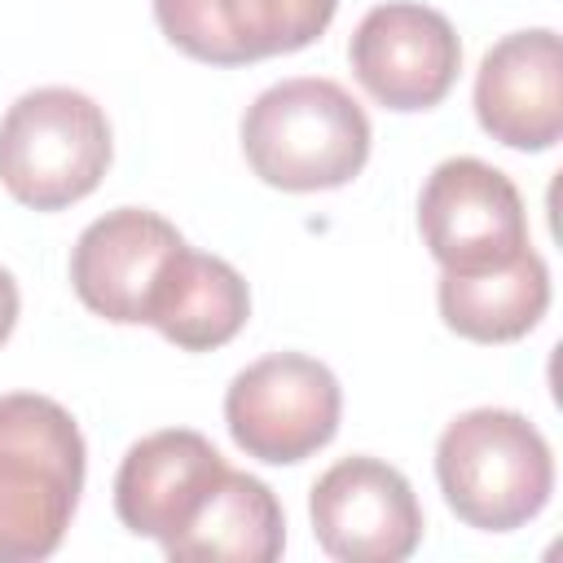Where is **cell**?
I'll use <instances>...</instances> for the list:
<instances>
[{
	"instance_id": "obj_4",
	"label": "cell",
	"mask_w": 563,
	"mask_h": 563,
	"mask_svg": "<svg viewBox=\"0 0 563 563\" xmlns=\"http://www.w3.org/2000/svg\"><path fill=\"white\" fill-rule=\"evenodd\" d=\"M110 154V119L79 88H31L0 119V185L31 211H62L88 198Z\"/></svg>"
},
{
	"instance_id": "obj_7",
	"label": "cell",
	"mask_w": 563,
	"mask_h": 563,
	"mask_svg": "<svg viewBox=\"0 0 563 563\" xmlns=\"http://www.w3.org/2000/svg\"><path fill=\"white\" fill-rule=\"evenodd\" d=\"M312 537L343 563H400L422 541V506L383 457L352 453L317 475L308 493Z\"/></svg>"
},
{
	"instance_id": "obj_11",
	"label": "cell",
	"mask_w": 563,
	"mask_h": 563,
	"mask_svg": "<svg viewBox=\"0 0 563 563\" xmlns=\"http://www.w3.org/2000/svg\"><path fill=\"white\" fill-rule=\"evenodd\" d=\"M475 119L510 150H550L563 136V48L559 31L501 35L475 70Z\"/></svg>"
},
{
	"instance_id": "obj_15",
	"label": "cell",
	"mask_w": 563,
	"mask_h": 563,
	"mask_svg": "<svg viewBox=\"0 0 563 563\" xmlns=\"http://www.w3.org/2000/svg\"><path fill=\"white\" fill-rule=\"evenodd\" d=\"M435 303L453 334H462L471 343H515L550 308V268L528 246L506 268L440 273Z\"/></svg>"
},
{
	"instance_id": "obj_14",
	"label": "cell",
	"mask_w": 563,
	"mask_h": 563,
	"mask_svg": "<svg viewBox=\"0 0 563 563\" xmlns=\"http://www.w3.org/2000/svg\"><path fill=\"white\" fill-rule=\"evenodd\" d=\"M286 550V515L273 488L246 471H224L180 537L163 545L167 559L211 563H273Z\"/></svg>"
},
{
	"instance_id": "obj_8",
	"label": "cell",
	"mask_w": 563,
	"mask_h": 563,
	"mask_svg": "<svg viewBox=\"0 0 563 563\" xmlns=\"http://www.w3.org/2000/svg\"><path fill=\"white\" fill-rule=\"evenodd\" d=\"M356 84L387 110H431L462 70V40L440 9L391 0L374 4L347 44Z\"/></svg>"
},
{
	"instance_id": "obj_12",
	"label": "cell",
	"mask_w": 563,
	"mask_h": 563,
	"mask_svg": "<svg viewBox=\"0 0 563 563\" xmlns=\"http://www.w3.org/2000/svg\"><path fill=\"white\" fill-rule=\"evenodd\" d=\"M229 462L220 449L189 427H167L136 440L114 475V515L128 532L167 545L198 515L207 493L220 484Z\"/></svg>"
},
{
	"instance_id": "obj_9",
	"label": "cell",
	"mask_w": 563,
	"mask_h": 563,
	"mask_svg": "<svg viewBox=\"0 0 563 563\" xmlns=\"http://www.w3.org/2000/svg\"><path fill=\"white\" fill-rule=\"evenodd\" d=\"M339 0H154L158 31L194 62L246 66L325 35Z\"/></svg>"
},
{
	"instance_id": "obj_10",
	"label": "cell",
	"mask_w": 563,
	"mask_h": 563,
	"mask_svg": "<svg viewBox=\"0 0 563 563\" xmlns=\"http://www.w3.org/2000/svg\"><path fill=\"white\" fill-rule=\"evenodd\" d=\"M180 246V229L158 211L114 207L79 233L70 251V286L79 303L101 321L141 325L150 317L158 277Z\"/></svg>"
},
{
	"instance_id": "obj_16",
	"label": "cell",
	"mask_w": 563,
	"mask_h": 563,
	"mask_svg": "<svg viewBox=\"0 0 563 563\" xmlns=\"http://www.w3.org/2000/svg\"><path fill=\"white\" fill-rule=\"evenodd\" d=\"M18 308H22V299H18V282H13L9 268H0V343L13 334V325H18Z\"/></svg>"
},
{
	"instance_id": "obj_6",
	"label": "cell",
	"mask_w": 563,
	"mask_h": 563,
	"mask_svg": "<svg viewBox=\"0 0 563 563\" xmlns=\"http://www.w3.org/2000/svg\"><path fill=\"white\" fill-rule=\"evenodd\" d=\"M418 233L444 273H488L519 260L528 211L515 180L471 154L444 158L418 194Z\"/></svg>"
},
{
	"instance_id": "obj_2",
	"label": "cell",
	"mask_w": 563,
	"mask_h": 563,
	"mask_svg": "<svg viewBox=\"0 0 563 563\" xmlns=\"http://www.w3.org/2000/svg\"><path fill=\"white\" fill-rule=\"evenodd\" d=\"M369 114L361 101L317 75L264 88L242 114V154L251 172L286 194L339 189L369 158Z\"/></svg>"
},
{
	"instance_id": "obj_5",
	"label": "cell",
	"mask_w": 563,
	"mask_h": 563,
	"mask_svg": "<svg viewBox=\"0 0 563 563\" xmlns=\"http://www.w3.org/2000/svg\"><path fill=\"white\" fill-rule=\"evenodd\" d=\"M343 391L330 365L303 352H268L233 374L224 422L233 444L268 466H290L325 449L339 431Z\"/></svg>"
},
{
	"instance_id": "obj_1",
	"label": "cell",
	"mask_w": 563,
	"mask_h": 563,
	"mask_svg": "<svg viewBox=\"0 0 563 563\" xmlns=\"http://www.w3.org/2000/svg\"><path fill=\"white\" fill-rule=\"evenodd\" d=\"M84 435L70 409L35 391L0 396V563L48 559L84 493Z\"/></svg>"
},
{
	"instance_id": "obj_13",
	"label": "cell",
	"mask_w": 563,
	"mask_h": 563,
	"mask_svg": "<svg viewBox=\"0 0 563 563\" xmlns=\"http://www.w3.org/2000/svg\"><path fill=\"white\" fill-rule=\"evenodd\" d=\"M251 317V290L242 273L207 251L180 246L150 299L145 325H154L167 343L185 352H211L224 347Z\"/></svg>"
},
{
	"instance_id": "obj_3",
	"label": "cell",
	"mask_w": 563,
	"mask_h": 563,
	"mask_svg": "<svg viewBox=\"0 0 563 563\" xmlns=\"http://www.w3.org/2000/svg\"><path fill=\"white\" fill-rule=\"evenodd\" d=\"M435 479L449 510L479 532L537 519L554 493V453L515 409H466L435 440Z\"/></svg>"
}]
</instances>
